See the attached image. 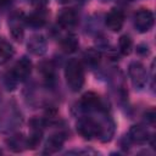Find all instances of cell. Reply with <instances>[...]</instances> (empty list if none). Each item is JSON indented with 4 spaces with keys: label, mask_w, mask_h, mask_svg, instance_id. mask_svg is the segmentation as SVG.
<instances>
[{
    "label": "cell",
    "mask_w": 156,
    "mask_h": 156,
    "mask_svg": "<svg viewBox=\"0 0 156 156\" xmlns=\"http://www.w3.org/2000/svg\"><path fill=\"white\" fill-rule=\"evenodd\" d=\"M30 69H32V62L27 58V57H22L13 67V76L15 78H18V79H23L26 78L29 73H30Z\"/></svg>",
    "instance_id": "cell-7"
},
{
    "label": "cell",
    "mask_w": 156,
    "mask_h": 156,
    "mask_svg": "<svg viewBox=\"0 0 156 156\" xmlns=\"http://www.w3.org/2000/svg\"><path fill=\"white\" fill-rule=\"evenodd\" d=\"M85 57H87V61L96 63L100 60V54L98 51H95V50H89L88 52H85Z\"/></svg>",
    "instance_id": "cell-15"
},
{
    "label": "cell",
    "mask_w": 156,
    "mask_h": 156,
    "mask_svg": "<svg viewBox=\"0 0 156 156\" xmlns=\"http://www.w3.org/2000/svg\"><path fill=\"white\" fill-rule=\"evenodd\" d=\"M60 2H62V4H65V2H68V1H71V0H58Z\"/></svg>",
    "instance_id": "cell-17"
},
{
    "label": "cell",
    "mask_w": 156,
    "mask_h": 156,
    "mask_svg": "<svg viewBox=\"0 0 156 156\" xmlns=\"http://www.w3.org/2000/svg\"><path fill=\"white\" fill-rule=\"evenodd\" d=\"M129 74L136 87H144V84L146 83V71L141 63L133 62L129 66Z\"/></svg>",
    "instance_id": "cell-4"
},
{
    "label": "cell",
    "mask_w": 156,
    "mask_h": 156,
    "mask_svg": "<svg viewBox=\"0 0 156 156\" xmlns=\"http://www.w3.org/2000/svg\"><path fill=\"white\" fill-rule=\"evenodd\" d=\"M78 132L84 136V138H91L99 134V126L94 123L91 119H83L78 123L77 127Z\"/></svg>",
    "instance_id": "cell-6"
},
{
    "label": "cell",
    "mask_w": 156,
    "mask_h": 156,
    "mask_svg": "<svg viewBox=\"0 0 156 156\" xmlns=\"http://www.w3.org/2000/svg\"><path fill=\"white\" fill-rule=\"evenodd\" d=\"M118 45H119V51H121L122 55H129L132 52L133 41H132V39L128 35H122L119 38Z\"/></svg>",
    "instance_id": "cell-14"
},
{
    "label": "cell",
    "mask_w": 156,
    "mask_h": 156,
    "mask_svg": "<svg viewBox=\"0 0 156 156\" xmlns=\"http://www.w3.org/2000/svg\"><path fill=\"white\" fill-rule=\"evenodd\" d=\"M130 138L135 141V143H144L147 138V133L144 128H141L140 126H134L132 127L130 132H129Z\"/></svg>",
    "instance_id": "cell-12"
},
{
    "label": "cell",
    "mask_w": 156,
    "mask_h": 156,
    "mask_svg": "<svg viewBox=\"0 0 156 156\" xmlns=\"http://www.w3.org/2000/svg\"><path fill=\"white\" fill-rule=\"evenodd\" d=\"M13 55V49L12 46L5 41V40H0V63H5L6 61H9Z\"/></svg>",
    "instance_id": "cell-11"
},
{
    "label": "cell",
    "mask_w": 156,
    "mask_h": 156,
    "mask_svg": "<svg viewBox=\"0 0 156 156\" xmlns=\"http://www.w3.org/2000/svg\"><path fill=\"white\" fill-rule=\"evenodd\" d=\"M82 105L84 107H89V108H93V107H96L99 105V96L94 93H85L83 96H82Z\"/></svg>",
    "instance_id": "cell-13"
},
{
    "label": "cell",
    "mask_w": 156,
    "mask_h": 156,
    "mask_svg": "<svg viewBox=\"0 0 156 156\" xmlns=\"http://www.w3.org/2000/svg\"><path fill=\"white\" fill-rule=\"evenodd\" d=\"M134 26L139 32H147L154 26V15L147 9H141L134 15Z\"/></svg>",
    "instance_id": "cell-2"
},
{
    "label": "cell",
    "mask_w": 156,
    "mask_h": 156,
    "mask_svg": "<svg viewBox=\"0 0 156 156\" xmlns=\"http://www.w3.org/2000/svg\"><path fill=\"white\" fill-rule=\"evenodd\" d=\"M32 2H33V5L37 6L38 9H43V7L46 5L48 0H32Z\"/></svg>",
    "instance_id": "cell-16"
},
{
    "label": "cell",
    "mask_w": 156,
    "mask_h": 156,
    "mask_svg": "<svg viewBox=\"0 0 156 156\" xmlns=\"http://www.w3.org/2000/svg\"><path fill=\"white\" fill-rule=\"evenodd\" d=\"M65 77L68 87L73 91H78L84 84V69L78 60H71L66 65Z\"/></svg>",
    "instance_id": "cell-1"
},
{
    "label": "cell",
    "mask_w": 156,
    "mask_h": 156,
    "mask_svg": "<svg viewBox=\"0 0 156 156\" xmlns=\"http://www.w3.org/2000/svg\"><path fill=\"white\" fill-rule=\"evenodd\" d=\"M78 45H79V44H78L77 37H74V35H72V34L65 37V38L61 40V49H62L65 52H67V54L74 52V51L78 49Z\"/></svg>",
    "instance_id": "cell-9"
},
{
    "label": "cell",
    "mask_w": 156,
    "mask_h": 156,
    "mask_svg": "<svg viewBox=\"0 0 156 156\" xmlns=\"http://www.w3.org/2000/svg\"><path fill=\"white\" fill-rule=\"evenodd\" d=\"M124 23V15L121 10L112 9L106 16V26L112 32H118Z\"/></svg>",
    "instance_id": "cell-3"
},
{
    "label": "cell",
    "mask_w": 156,
    "mask_h": 156,
    "mask_svg": "<svg viewBox=\"0 0 156 156\" xmlns=\"http://www.w3.org/2000/svg\"><path fill=\"white\" fill-rule=\"evenodd\" d=\"M63 144V136L60 135V134H55V135H51L46 143V149H45V152H49V154H52V152H56L57 150L61 149Z\"/></svg>",
    "instance_id": "cell-10"
},
{
    "label": "cell",
    "mask_w": 156,
    "mask_h": 156,
    "mask_svg": "<svg viewBox=\"0 0 156 156\" xmlns=\"http://www.w3.org/2000/svg\"><path fill=\"white\" fill-rule=\"evenodd\" d=\"M57 22L63 28H71L77 24L78 15L73 9H63L57 17Z\"/></svg>",
    "instance_id": "cell-5"
},
{
    "label": "cell",
    "mask_w": 156,
    "mask_h": 156,
    "mask_svg": "<svg viewBox=\"0 0 156 156\" xmlns=\"http://www.w3.org/2000/svg\"><path fill=\"white\" fill-rule=\"evenodd\" d=\"M46 20H48V12L43 7V9H38L35 12L29 15L28 23L33 27H41L46 23Z\"/></svg>",
    "instance_id": "cell-8"
}]
</instances>
